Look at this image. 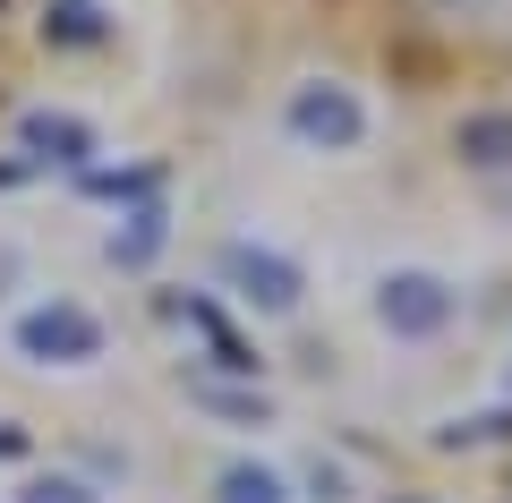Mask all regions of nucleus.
I'll return each mask as SVG.
<instances>
[{
	"label": "nucleus",
	"mask_w": 512,
	"mask_h": 503,
	"mask_svg": "<svg viewBox=\"0 0 512 503\" xmlns=\"http://www.w3.org/2000/svg\"><path fill=\"white\" fill-rule=\"evenodd\" d=\"M367 307H376V333H384V342H436V333H453L461 290L444 282L436 265H393V273H376Z\"/></svg>",
	"instance_id": "obj_1"
},
{
	"label": "nucleus",
	"mask_w": 512,
	"mask_h": 503,
	"mask_svg": "<svg viewBox=\"0 0 512 503\" xmlns=\"http://www.w3.org/2000/svg\"><path fill=\"white\" fill-rule=\"evenodd\" d=\"M103 316H94L86 299H35L9 316V350H18L26 367H94L103 359Z\"/></svg>",
	"instance_id": "obj_2"
},
{
	"label": "nucleus",
	"mask_w": 512,
	"mask_h": 503,
	"mask_svg": "<svg viewBox=\"0 0 512 503\" xmlns=\"http://www.w3.org/2000/svg\"><path fill=\"white\" fill-rule=\"evenodd\" d=\"M214 282L231 290L248 316H299V299H308L299 256H282L274 239H222L214 248Z\"/></svg>",
	"instance_id": "obj_3"
},
{
	"label": "nucleus",
	"mask_w": 512,
	"mask_h": 503,
	"mask_svg": "<svg viewBox=\"0 0 512 503\" xmlns=\"http://www.w3.org/2000/svg\"><path fill=\"white\" fill-rule=\"evenodd\" d=\"M282 128L308 154H350V145H367V103H359L350 77H299L282 94Z\"/></svg>",
	"instance_id": "obj_4"
},
{
	"label": "nucleus",
	"mask_w": 512,
	"mask_h": 503,
	"mask_svg": "<svg viewBox=\"0 0 512 503\" xmlns=\"http://www.w3.org/2000/svg\"><path fill=\"white\" fill-rule=\"evenodd\" d=\"M18 145L35 162H60V171H94V128L77 111H26L18 120Z\"/></svg>",
	"instance_id": "obj_5"
},
{
	"label": "nucleus",
	"mask_w": 512,
	"mask_h": 503,
	"mask_svg": "<svg viewBox=\"0 0 512 503\" xmlns=\"http://www.w3.org/2000/svg\"><path fill=\"white\" fill-rule=\"evenodd\" d=\"M453 154L470 162V171H512V111H461Z\"/></svg>",
	"instance_id": "obj_6"
},
{
	"label": "nucleus",
	"mask_w": 512,
	"mask_h": 503,
	"mask_svg": "<svg viewBox=\"0 0 512 503\" xmlns=\"http://www.w3.org/2000/svg\"><path fill=\"white\" fill-rule=\"evenodd\" d=\"M214 503H299L291 478H282L274 461H256V452H239V461L214 469Z\"/></svg>",
	"instance_id": "obj_7"
},
{
	"label": "nucleus",
	"mask_w": 512,
	"mask_h": 503,
	"mask_svg": "<svg viewBox=\"0 0 512 503\" xmlns=\"http://www.w3.org/2000/svg\"><path fill=\"white\" fill-rule=\"evenodd\" d=\"M163 239H171L163 205H128V214H120V231L103 239V256H111V265H128V273H137V265H154V256H163Z\"/></svg>",
	"instance_id": "obj_8"
},
{
	"label": "nucleus",
	"mask_w": 512,
	"mask_h": 503,
	"mask_svg": "<svg viewBox=\"0 0 512 503\" xmlns=\"http://www.w3.org/2000/svg\"><path fill=\"white\" fill-rule=\"evenodd\" d=\"M111 35V9L103 0H43V43H60V52H86V43Z\"/></svg>",
	"instance_id": "obj_9"
},
{
	"label": "nucleus",
	"mask_w": 512,
	"mask_h": 503,
	"mask_svg": "<svg viewBox=\"0 0 512 503\" xmlns=\"http://www.w3.org/2000/svg\"><path fill=\"white\" fill-rule=\"evenodd\" d=\"M94 197H128V205H154V188H163V171L154 162H128V171H86Z\"/></svg>",
	"instance_id": "obj_10"
},
{
	"label": "nucleus",
	"mask_w": 512,
	"mask_h": 503,
	"mask_svg": "<svg viewBox=\"0 0 512 503\" xmlns=\"http://www.w3.org/2000/svg\"><path fill=\"white\" fill-rule=\"evenodd\" d=\"M18 503H103V495H94L86 478H69V469H43V478L18 486Z\"/></svg>",
	"instance_id": "obj_11"
},
{
	"label": "nucleus",
	"mask_w": 512,
	"mask_h": 503,
	"mask_svg": "<svg viewBox=\"0 0 512 503\" xmlns=\"http://www.w3.org/2000/svg\"><path fill=\"white\" fill-rule=\"evenodd\" d=\"M197 401H205V410H222V418H256V427L274 418V401H265V393H214V384H197Z\"/></svg>",
	"instance_id": "obj_12"
},
{
	"label": "nucleus",
	"mask_w": 512,
	"mask_h": 503,
	"mask_svg": "<svg viewBox=\"0 0 512 503\" xmlns=\"http://www.w3.org/2000/svg\"><path fill=\"white\" fill-rule=\"evenodd\" d=\"M308 503H350V478H342L333 461H316V469H308Z\"/></svg>",
	"instance_id": "obj_13"
},
{
	"label": "nucleus",
	"mask_w": 512,
	"mask_h": 503,
	"mask_svg": "<svg viewBox=\"0 0 512 503\" xmlns=\"http://www.w3.org/2000/svg\"><path fill=\"white\" fill-rule=\"evenodd\" d=\"M26 452V427H0V461H18Z\"/></svg>",
	"instance_id": "obj_14"
},
{
	"label": "nucleus",
	"mask_w": 512,
	"mask_h": 503,
	"mask_svg": "<svg viewBox=\"0 0 512 503\" xmlns=\"http://www.w3.org/2000/svg\"><path fill=\"white\" fill-rule=\"evenodd\" d=\"M384 503H436V495H384Z\"/></svg>",
	"instance_id": "obj_15"
}]
</instances>
